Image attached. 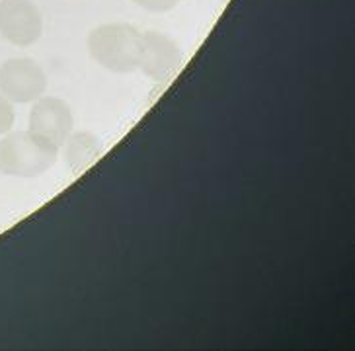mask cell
I'll list each match as a JSON object with an SVG mask.
<instances>
[{
	"instance_id": "1",
	"label": "cell",
	"mask_w": 355,
	"mask_h": 351,
	"mask_svg": "<svg viewBox=\"0 0 355 351\" xmlns=\"http://www.w3.org/2000/svg\"><path fill=\"white\" fill-rule=\"evenodd\" d=\"M88 51L112 73H133L143 53V33L129 24H105L88 35Z\"/></svg>"
},
{
	"instance_id": "2",
	"label": "cell",
	"mask_w": 355,
	"mask_h": 351,
	"mask_svg": "<svg viewBox=\"0 0 355 351\" xmlns=\"http://www.w3.org/2000/svg\"><path fill=\"white\" fill-rule=\"evenodd\" d=\"M59 156V146L40 135L10 133L0 141V172L16 178H33L47 172Z\"/></svg>"
},
{
	"instance_id": "3",
	"label": "cell",
	"mask_w": 355,
	"mask_h": 351,
	"mask_svg": "<svg viewBox=\"0 0 355 351\" xmlns=\"http://www.w3.org/2000/svg\"><path fill=\"white\" fill-rule=\"evenodd\" d=\"M47 76L33 59H8L0 67V92L12 103H30L42 98Z\"/></svg>"
},
{
	"instance_id": "4",
	"label": "cell",
	"mask_w": 355,
	"mask_h": 351,
	"mask_svg": "<svg viewBox=\"0 0 355 351\" xmlns=\"http://www.w3.org/2000/svg\"><path fill=\"white\" fill-rule=\"evenodd\" d=\"M43 18L32 0H0V35L18 47L42 37Z\"/></svg>"
},
{
	"instance_id": "5",
	"label": "cell",
	"mask_w": 355,
	"mask_h": 351,
	"mask_svg": "<svg viewBox=\"0 0 355 351\" xmlns=\"http://www.w3.org/2000/svg\"><path fill=\"white\" fill-rule=\"evenodd\" d=\"M30 131L55 146L67 143L73 133V112L61 98H37L30 112Z\"/></svg>"
},
{
	"instance_id": "6",
	"label": "cell",
	"mask_w": 355,
	"mask_h": 351,
	"mask_svg": "<svg viewBox=\"0 0 355 351\" xmlns=\"http://www.w3.org/2000/svg\"><path fill=\"white\" fill-rule=\"evenodd\" d=\"M184 62L182 51L164 33L145 31L143 33V53L139 69L153 80L164 83L180 71Z\"/></svg>"
},
{
	"instance_id": "7",
	"label": "cell",
	"mask_w": 355,
	"mask_h": 351,
	"mask_svg": "<svg viewBox=\"0 0 355 351\" xmlns=\"http://www.w3.org/2000/svg\"><path fill=\"white\" fill-rule=\"evenodd\" d=\"M67 141H69V145H67V158H69V164H71V168L76 174L92 164L96 158L100 156V153H102V143L96 139L94 135L90 133L71 135Z\"/></svg>"
},
{
	"instance_id": "8",
	"label": "cell",
	"mask_w": 355,
	"mask_h": 351,
	"mask_svg": "<svg viewBox=\"0 0 355 351\" xmlns=\"http://www.w3.org/2000/svg\"><path fill=\"white\" fill-rule=\"evenodd\" d=\"M14 105L8 98L0 96V135H6L14 125Z\"/></svg>"
},
{
	"instance_id": "9",
	"label": "cell",
	"mask_w": 355,
	"mask_h": 351,
	"mask_svg": "<svg viewBox=\"0 0 355 351\" xmlns=\"http://www.w3.org/2000/svg\"><path fill=\"white\" fill-rule=\"evenodd\" d=\"M137 6H141L146 12H155V14H164L176 8L180 0H133Z\"/></svg>"
}]
</instances>
